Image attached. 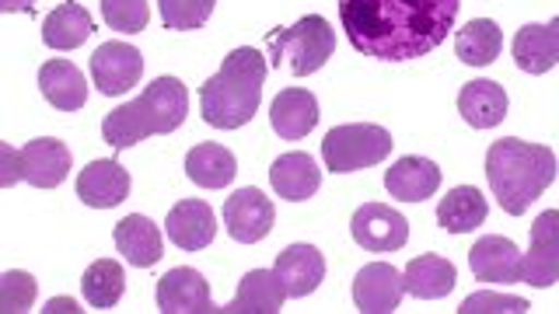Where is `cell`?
Masks as SVG:
<instances>
[{
  "label": "cell",
  "mask_w": 559,
  "mask_h": 314,
  "mask_svg": "<svg viewBox=\"0 0 559 314\" xmlns=\"http://www.w3.org/2000/svg\"><path fill=\"white\" fill-rule=\"evenodd\" d=\"M459 8L462 0H340V22L364 57L406 63L448 39Z\"/></svg>",
  "instance_id": "cell-1"
},
{
  "label": "cell",
  "mask_w": 559,
  "mask_h": 314,
  "mask_svg": "<svg viewBox=\"0 0 559 314\" xmlns=\"http://www.w3.org/2000/svg\"><path fill=\"white\" fill-rule=\"evenodd\" d=\"M266 57L252 46H238L227 52L221 70L200 87L203 122L214 130H241L262 105V84H266Z\"/></svg>",
  "instance_id": "cell-2"
},
{
  "label": "cell",
  "mask_w": 559,
  "mask_h": 314,
  "mask_svg": "<svg viewBox=\"0 0 559 314\" xmlns=\"http://www.w3.org/2000/svg\"><path fill=\"white\" fill-rule=\"evenodd\" d=\"M486 182L507 214L521 217L556 182V154L542 144L503 136L486 150Z\"/></svg>",
  "instance_id": "cell-3"
},
{
  "label": "cell",
  "mask_w": 559,
  "mask_h": 314,
  "mask_svg": "<svg viewBox=\"0 0 559 314\" xmlns=\"http://www.w3.org/2000/svg\"><path fill=\"white\" fill-rule=\"evenodd\" d=\"M189 116V92L179 77L151 81L140 98L119 105L116 112L102 119V140L112 150H130L147 136H168Z\"/></svg>",
  "instance_id": "cell-4"
},
{
  "label": "cell",
  "mask_w": 559,
  "mask_h": 314,
  "mask_svg": "<svg viewBox=\"0 0 559 314\" xmlns=\"http://www.w3.org/2000/svg\"><path fill=\"white\" fill-rule=\"evenodd\" d=\"M332 52H336V28L322 14H305L290 28H276L266 35L270 67L280 70V63H284L294 77H308L314 70H322Z\"/></svg>",
  "instance_id": "cell-5"
},
{
  "label": "cell",
  "mask_w": 559,
  "mask_h": 314,
  "mask_svg": "<svg viewBox=\"0 0 559 314\" xmlns=\"http://www.w3.org/2000/svg\"><path fill=\"white\" fill-rule=\"evenodd\" d=\"M392 133L374 122H346L332 126L322 140V161L332 174H349L381 165L392 154Z\"/></svg>",
  "instance_id": "cell-6"
},
{
  "label": "cell",
  "mask_w": 559,
  "mask_h": 314,
  "mask_svg": "<svg viewBox=\"0 0 559 314\" xmlns=\"http://www.w3.org/2000/svg\"><path fill=\"white\" fill-rule=\"evenodd\" d=\"M521 283L535 290L559 283V209H546L535 217L528 255L521 258Z\"/></svg>",
  "instance_id": "cell-7"
},
{
  "label": "cell",
  "mask_w": 559,
  "mask_h": 314,
  "mask_svg": "<svg viewBox=\"0 0 559 314\" xmlns=\"http://www.w3.org/2000/svg\"><path fill=\"white\" fill-rule=\"evenodd\" d=\"M349 234L364 252H399L409 241V220L384 203H364L349 217Z\"/></svg>",
  "instance_id": "cell-8"
},
{
  "label": "cell",
  "mask_w": 559,
  "mask_h": 314,
  "mask_svg": "<svg viewBox=\"0 0 559 314\" xmlns=\"http://www.w3.org/2000/svg\"><path fill=\"white\" fill-rule=\"evenodd\" d=\"M70 168H74V157H70L63 140L39 136L28 140L25 147H17V174L35 189H57L70 174Z\"/></svg>",
  "instance_id": "cell-9"
},
{
  "label": "cell",
  "mask_w": 559,
  "mask_h": 314,
  "mask_svg": "<svg viewBox=\"0 0 559 314\" xmlns=\"http://www.w3.org/2000/svg\"><path fill=\"white\" fill-rule=\"evenodd\" d=\"M276 209L259 189H238L224 203V227L238 244H255L273 231Z\"/></svg>",
  "instance_id": "cell-10"
},
{
  "label": "cell",
  "mask_w": 559,
  "mask_h": 314,
  "mask_svg": "<svg viewBox=\"0 0 559 314\" xmlns=\"http://www.w3.org/2000/svg\"><path fill=\"white\" fill-rule=\"evenodd\" d=\"M154 301L162 314H210L217 311L214 301H210V283L203 279V273L179 266L168 269L162 279H157Z\"/></svg>",
  "instance_id": "cell-11"
},
{
  "label": "cell",
  "mask_w": 559,
  "mask_h": 314,
  "mask_svg": "<svg viewBox=\"0 0 559 314\" xmlns=\"http://www.w3.org/2000/svg\"><path fill=\"white\" fill-rule=\"evenodd\" d=\"M144 74V57L130 43H105L92 57V81L102 95H127Z\"/></svg>",
  "instance_id": "cell-12"
},
{
  "label": "cell",
  "mask_w": 559,
  "mask_h": 314,
  "mask_svg": "<svg viewBox=\"0 0 559 314\" xmlns=\"http://www.w3.org/2000/svg\"><path fill=\"white\" fill-rule=\"evenodd\" d=\"M402 293H406L402 273L389 262H371L354 279V304L360 314H395Z\"/></svg>",
  "instance_id": "cell-13"
},
{
  "label": "cell",
  "mask_w": 559,
  "mask_h": 314,
  "mask_svg": "<svg viewBox=\"0 0 559 314\" xmlns=\"http://www.w3.org/2000/svg\"><path fill=\"white\" fill-rule=\"evenodd\" d=\"M130 171L119 161L102 157V161L84 165V171L78 174V200L92 209H112L130 196Z\"/></svg>",
  "instance_id": "cell-14"
},
{
  "label": "cell",
  "mask_w": 559,
  "mask_h": 314,
  "mask_svg": "<svg viewBox=\"0 0 559 314\" xmlns=\"http://www.w3.org/2000/svg\"><path fill=\"white\" fill-rule=\"evenodd\" d=\"M521 252L511 238L489 234L468 249V266L486 283H521Z\"/></svg>",
  "instance_id": "cell-15"
},
{
  "label": "cell",
  "mask_w": 559,
  "mask_h": 314,
  "mask_svg": "<svg viewBox=\"0 0 559 314\" xmlns=\"http://www.w3.org/2000/svg\"><path fill=\"white\" fill-rule=\"evenodd\" d=\"M270 126L280 140H305L319 126V98L308 87H284L270 105Z\"/></svg>",
  "instance_id": "cell-16"
},
{
  "label": "cell",
  "mask_w": 559,
  "mask_h": 314,
  "mask_svg": "<svg viewBox=\"0 0 559 314\" xmlns=\"http://www.w3.org/2000/svg\"><path fill=\"white\" fill-rule=\"evenodd\" d=\"M384 189L399 203H424L441 189V168L430 157H399V161L384 171Z\"/></svg>",
  "instance_id": "cell-17"
},
{
  "label": "cell",
  "mask_w": 559,
  "mask_h": 314,
  "mask_svg": "<svg viewBox=\"0 0 559 314\" xmlns=\"http://www.w3.org/2000/svg\"><path fill=\"white\" fill-rule=\"evenodd\" d=\"M168 241L179 244L182 252H200L206 249L217 234V217L203 200H182L168 209Z\"/></svg>",
  "instance_id": "cell-18"
},
{
  "label": "cell",
  "mask_w": 559,
  "mask_h": 314,
  "mask_svg": "<svg viewBox=\"0 0 559 314\" xmlns=\"http://www.w3.org/2000/svg\"><path fill=\"white\" fill-rule=\"evenodd\" d=\"M514 63L524 70V74H549V70L559 63V14L549 25H524L514 35Z\"/></svg>",
  "instance_id": "cell-19"
},
{
  "label": "cell",
  "mask_w": 559,
  "mask_h": 314,
  "mask_svg": "<svg viewBox=\"0 0 559 314\" xmlns=\"http://www.w3.org/2000/svg\"><path fill=\"white\" fill-rule=\"evenodd\" d=\"M276 276L284 279V290L294 301L319 290V283L325 279V258L314 244H290V249L280 252L276 258Z\"/></svg>",
  "instance_id": "cell-20"
},
{
  "label": "cell",
  "mask_w": 559,
  "mask_h": 314,
  "mask_svg": "<svg viewBox=\"0 0 559 314\" xmlns=\"http://www.w3.org/2000/svg\"><path fill=\"white\" fill-rule=\"evenodd\" d=\"M270 185L276 189L280 200L287 203H305L311 200L322 185V168L311 161V154L290 150L284 157H276L270 168Z\"/></svg>",
  "instance_id": "cell-21"
},
{
  "label": "cell",
  "mask_w": 559,
  "mask_h": 314,
  "mask_svg": "<svg viewBox=\"0 0 559 314\" xmlns=\"http://www.w3.org/2000/svg\"><path fill=\"white\" fill-rule=\"evenodd\" d=\"M116 249L122 252V258L130 262L136 269H151L162 262L165 255V241H162V231H157V224L140 217V214H130L116 224Z\"/></svg>",
  "instance_id": "cell-22"
},
{
  "label": "cell",
  "mask_w": 559,
  "mask_h": 314,
  "mask_svg": "<svg viewBox=\"0 0 559 314\" xmlns=\"http://www.w3.org/2000/svg\"><path fill=\"white\" fill-rule=\"evenodd\" d=\"M287 304L284 279L276 276V269H252L241 276L235 301L224 311L231 314H280Z\"/></svg>",
  "instance_id": "cell-23"
},
{
  "label": "cell",
  "mask_w": 559,
  "mask_h": 314,
  "mask_svg": "<svg viewBox=\"0 0 559 314\" xmlns=\"http://www.w3.org/2000/svg\"><path fill=\"white\" fill-rule=\"evenodd\" d=\"M39 92L57 112H78L87 101L84 74L70 60H49L39 67Z\"/></svg>",
  "instance_id": "cell-24"
},
{
  "label": "cell",
  "mask_w": 559,
  "mask_h": 314,
  "mask_svg": "<svg viewBox=\"0 0 559 314\" xmlns=\"http://www.w3.org/2000/svg\"><path fill=\"white\" fill-rule=\"evenodd\" d=\"M507 92L497 81H472L459 92V112L468 126L476 130H493L507 116Z\"/></svg>",
  "instance_id": "cell-25"
},
{
  "label": "cell",
  "mask_w": 559,
  "mask_h": 314,
  "mask_svg": "<svg viewBox=\"0 0 559 314\" xmlns=\"http://www.w3.org/2000/svg\"><path fill=\"white\" fill-rule=\"evenodd\" d=\"M402 283H406V293L419 297V301H441L459 283V269L441 255H419L402 273Z\"/></svg>",
  "instance_id": "cell-26"
},
{
  "label": "cell",
  "mask_w": 559,
  "mask_h": 314,
  "mask_svg": "<svg viewBox=\"0 0 559 314\" xmlns=\"http://www.w3.org/2000/svg\"><path fill=\"white\" fill-rule=\"evenodd\" d=\"M92 14H87L78 0H63V4L57 11H49L46 14V22H43V43L49 49H57V52H70V49H78L84 46V39H92Z\"/></svg>",
  "instance_id": "cell-27"
},
{
  "label": "cell",
  "mask_w": 559,
  "mask_h": 314,
  "mask_svg": "<svg viewBox=\"0 0 559 314\" xmlns=\"http://www.w3.org/2000/svg\"><path fill=\"white\" fill-rule=\"evenodd\" d=\"M186 174L200 189H227L238 174V161L221 144H197L186 154Z\"/></svg>",
  "instance_id": "cell-28"
},
{
  "label": "cell",
  "mask_w": 559,
  "mask_h": 314,
  "mask_svg": "<svg viewBox=\"0 0 559 314\" xmlns=\"http://www.w3.org/2000/svg\"><path fill=\"white\" fill-rule=\"evenodd\" d=\"M486 214H489V206L483 192L476 185H459L441 200V206H437V224H441L448 234H468V231H476L479 224H486Z\"/></svg>",
  "instance_id": "cell-29"
},
{
  "label": "cell",
  "mask_w": 559,
  "mask_h": 314,
  "mask_svg": "<svg viewBox=\"0 0 559 314\" xmlns=\"http://www.w3.org/2000/svg\"><path fill=\"white\" fill-rule=\"evenodd\" d=\"M503 49V32L493 17H472L465 28L454 32V57L468 67H489Z\"/></svg>",
  "instance_id": "cell-30"
},
{
  "label": "cell",
  "mask_w": 559,
  "mask_h": 314,
  "mask_svg": "<svg viewBox=\"0 0 559 314\" xmlns=\"http://www.w3.org/2000/svg\"><path fill=\"white\" fill-rule=\"evenodd\" d=\"M81 290H84L87 307H95V311H112V307L122 301V293H127V273H122L119 262H112V258H98V262H92V266L84 269Z\"/></svg>",
  "instance_id": "cell-31"
},
{
  "label": "cell",
  "mask_w": 559,
  "mask_h": 314,
  "mask_svg": "<svg viewBox=\"0 0 559 314\" xmlns=\"http://www.w3.org/2000/svg\"><path fill=\"white\" fill-rule=\"evenodd\" d=\"M162 8V22L171 32H197L210 22L217 0H157Z\"/></svg>",
  "instance_id": "cell-32"
},
{
  "label": "cell",
  "mask_w": 559,
  "mask_h": 314,
  "mask_svg": "<svg viewBox=\"0 0 559 314\" xmlns=\"http://www.w3.org/2000/svg\"><path fill=\"white\" fill-rule=\"evenodd\" d=\"M102 17L109 28L136 35L147 28L151 8H147V0H102Z\"/></svg>",
  "instance_id": "cell-33"
},
{
  "label": "cell",
  "mask_w": 559,
  "mask_h": 314,
  "mask_svg": "<svg viewBox=\"0 0 559 314\" xmlns=\"http://www.w3.org/2000/svg\"><path fill=\"white\" fill-rule=\"evenodd\" d=\"M35 276L22 273V269H8L0 276V311L4 314H17V311H28L35 304Z\"/></svg>",
  "instance_id": "cell-34"
},
{
  "label": "cell",
  "mask_w": 559,
  "mask_h": 314,
  "mask_svg": "<svg viewBox=\"0 0 559 314\" xmlns=\"http://www.w3.org/2000/svg\"><path fill=\"white\" fill-rule=\"evenodd\" d=\"M532 304L524 301V297H511V293H489V290H479L462 301L459 314H524Z\"/></svg>",
  "instance_id": "cell-35"
},
{
  "label": "cell",
  "mask_w": 559,
  "mask_h": 314,
  "mask_svg": "<svg viewBox=\"0 0 559 314\" xmlns=\"http://www.w3.org/2000/svg\"><path fill=\"white\" fill-rule=\"evenodd\" d=\"M17 182H22V174H17V147L0 144V185L11 189Z\"/></svg>",
  "instance_id": "cell-36"
},
{
  "label": "cell",
  "mask_w": 559,
  "mask_h": 314,
  "mask_svg": "<svg viewBox=\"0 0 559 314\" xmlns=\"http://www.w3.org/2000/svg\"><path fill=\"white\" fill-rule=\"evenodd\" d=\"M0 11H4V14H14V11L35 14V0H0Z\"/></svg>",
  "instance_id": "cell-37"
},
{
  "label": "cell",
  "mask_w": 559,
  "mask_h": 314,
  "mask_svg": "<svg viewBox=\"0 0 559 314\" xmlns=\"http://www.w3.org/2000/svg\"><path fill=\"white\" fill-rule=\"evenodd\" d=\"M43 311H46V314H57V311H78V304L70 301V297H52V301H49Z\"/></svg>",
  "instance_id": "cell-38"
}]
</instances>
